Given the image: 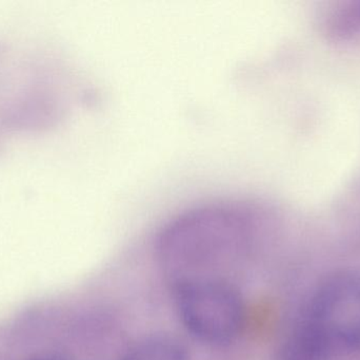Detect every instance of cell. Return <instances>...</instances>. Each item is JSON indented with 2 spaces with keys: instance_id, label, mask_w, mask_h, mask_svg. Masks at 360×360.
<instances>
[{
  "instance_id": "obj_2",
  "label": "cell",
  "mask_w": 360,
  "mask_h": 360,
  "mask_svg": "<svg viewBox=\"0 0 360 360\" xmlns=\"http://www.w3.org/2000/svg\"><path fill=\"white\" fill-rule=\"evenodd\" d=\"M360 347V273L328 279L283 335L276 360H331Z\"/></svg>"
},
{
  "instance_id": "obj_3",
  "label": "cell",
  "mask_w": 360,
  "mask_h": 360,
  "mask_svg": "<svg viewBox=\"0 0 360 360\" xmlns=\"http://www.w3.org/2000/svg\"><path fill=\"white\" fill-rule=\"evenodd\" d=\"M175 290L180 321L197 340L221 346L243 332L245 306L232 283L202 281Z\"/></svg>"
},
{
  "instance_id": "obj_5",
  "label": "cell",
  "mask_w": 360,
  "mask_h": 360,
  "mask_svg": "<svg viewBox=\"0 0 360 360\" xmlns=\"http://www.w3.org/2000/svg\"><path fill=\"white\" fill-rule=\"evenodd\" d=\"M49 360H57V359H49Z\"/></svg>"
},
{
  "instance_id": "obj_4",
  "label": "cell",
  "mask_w": 360,
  "mask_h": 360,
  "mask_svg": "<svg viewBox=\"0 0 360 360\" xmlns=\"http://www.w3.org/2000/svg\"><path fill=\"white\" fill-rule=\"evenodd\" d=\"M122 360H188L186 349L173 338L155 336L133 347Z\"/></svg>"
},
{
  "instance_id": "obj_1",
  "label": "cell",
  "mask_w": 360,
  "mask_h": 360,
  "mask_svg": "<svg viewBox=\"0 0 360 360\" xmlns=\"http://www.w3.org/2000/svg\"><path fill=\"white\" fill-rule=\"evenodd\" d=\"M262 211L252 202H224L184 213L158 238V254L175 289L228 281L230 268L252 247Z\"/></svg>"
}]
</instances>
